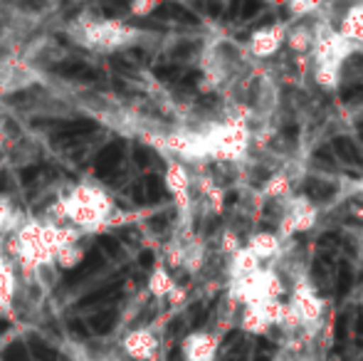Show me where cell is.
I'll return each instance as SVG.
<instances>
[{
    "instance_id": "1",
    "label": "cell",
    "mask_w": 363,
    "mask_h": 361,
    "mask_svg": "<svg viewBox=\"0 0 363 361\" xmlns=\"http://www.w3.org/2000/svg\"><path fill=\"white\" fill-rule=\"evenodd\" d=\"M82 233L50 218H25L23 226L8 238V255L25 277L55 267V257L65 245L82 243Z\"/></svg>"
},
{
    "instance_id": "2",
    "label": "cell",
    "mask_w": 363,
    "mask_h": 361,
    "mask_svg": "<svg viewBox=\"0 0 363 361\" xmlns=\"http://www.w3.org/2000/svg\"><path fill=\"white\" fill-rule=\"evenodd\" d=\"M48 218L82 235H96L116 221V201L101 183L79 181L50 206Z\"/></svg>"
},
{
    "instance_id": "3",
    "label": "cell",
    "mask_w": 363,
    "mask_h": 361,
    "mask_svg": "<svg viewBox=\"0 0 363 361\" xmlns=\"http://www.w3.org/2000/svg\"><path fill=\"white\" fill-rule=\"evenodd\" d=\"M206 139V159L223 161V164H240L247 159L252 149V129L250 121L240 116H225L223 121H216L208 129H203Z\"/></svg>"
},
{
    "instance_id": "4",
    "label": "cell",
    "mask_w": 363,
    "mask_h": 361,
    "mask_svg": "<svg viewBox=\"0 0 363 361\" xmlns=\"http://www.w3.org/2000/svg\"><path fill=\"white\" fill-rule=\"evenodd\" d=\"M74 40L91 52H116L141 40V30L119 18L82 20L74 30Z\"/></svg>"
},
{
    "instance_id": "5",
    "label": "cell",
    "mask_w": 363,
    "mask_h": 361,
    "mask_svg": "<svg viewBox=\"0 0 363 361\" xmlns=\"http://www.w3.org/2000/svg\"><path fill=\"white\" fill-rule=\"evenodd\" d=\"M311 28H314V48H311L314 67L344 70V62L349 60V55H354L359 50V45L346 40L329 20H314Z\"/></svg>"
},
{
    "instance_id": "6",
    "label": "cell",
    "mask_w": 363,
    "mask_h": 361,
    "mask_svg": "<svg viewBox=\"0 0 363 361\" xmlns=\"http://www.w3.org/2000/svg\"><path fill=\"white\" fill-rule=\"evenodd\" d=\"M289 307L294 309V314L301 319V324H304V334L306 339H311L309 334L316 332L321 324V319H324V299L319 297V292L314 289V284L309 282V277H294V284H291V297H289Z\"/></svg>"
},
{
    "instance_id": "7",
    "label": "cell",
    "mask_w": 363,
    "mask_h": 361,
    "mask_svg": "<svg viewBox=\"0 0 363 361\" xmlns=\"http://www.w3.org/2000/svg\"><path fill=\"white\" fill-rule=\"evenodd\" d=\"M319 223V206L306 196H289L284 201V213L279 218L277 238L279 240H289L296 233H306Z\"/></svg>"
},
{
    "instance_id": "8",
    "label": "cell",
    "mask_w": 363,
    "mask_h": 361,
    "mask_svg": "<svg viewBox=\"0 0 363 361\" xmlns=\"http://www.w3.org/2000/svg\"><path fill=\"white\" fill-rule=\"evenodd\" d=\"M163 186H166V191L173 196L178 211H181L183 216H188L193 206V176H191V171H188V166L176 159H168L166 171H163Z\"/></svg>"
},
{
    "instance_id": "9",
    "label": "cell",
    "mask_w": 363,
    "mask_h": 361,
    "mask_svg": "<svg viewBox=\"0 0 363 361\" xmlns=\"http://www.w3.org/2000/svg\"><path fill=\"white\" fill-rule=\"evenodd\" d=\"M287 28H289V23H274V25H264V28L255 30V33L250 35L247 55L255 60L274 57V55L279 52V48L284 45Z\"/></svg>"
},
{
    "instance_id": "10",
    "label": "cell",
    "mask_w": 363,
    "mask_h": 361,
    "mask_svg": "<svg viewBox=\"0 0 363 361\" xmlns=\"http://www.w3.org/2000/svg\"><path fill=\"white\" fill-rule=\"evenodd\" d=\"M161 349V339L151 327H136L121 337V352L131 361H153Z\"/></svg>"
},
{
    "instance_id": "11",
    "label": "cell",
    "mask_w": 363,
    "mask_h": 361,
    "mask_svg": "<svg viewBox=\"0 0 363 361\" xmlns=\"http://www.w3.org/2000/svg\"><path fill=\"white\" fill-rule=\"evenodd\" d=\"M220 334L216 332H191L188 337H183L181 342V354L183 361H216L220 352Z\"/></svg>"
},
{
    "instance_id": "12",
    "label": "cell",
    "mask_w": 363,
    "mask_h": 361,
    "mask_svg": "<svg viewBox=\"0 0 363 361\" xmlns=\"http://www.w3.org/2000/svg\"><path fill=\"white\" fill-rule=\"evenodd\" d=\"M18 267H15L13 257L5 252V248H0V312H10L18 297L20 277Z\"/></svg>"
},
{
    "instance_id": "13",
    "label": "cell",
    "mask_w": 363,
    "mask_h": 361,
    "mask_svg": "<svg viewBox=\"0 0 363 361\" xmlns=\"http://www.w3.org/2000/svg\"><path fill=\"white\" fill-rule=\"evenodd\" d=\"M247 248L259 262L262 260H272V257L282 255V240L277 238V233H269V231H262V233H255L250 235L247 240Z\"/></svg>"
},
{
    "instance_id": "14",
    "label": "cell",
    "mask_w": 363,
    "mask_h": 361,
    "mask_svg": "<svg viewBox=\"0 0 363 361\" xmlns=\"http://www.w3.org/2000/svg\"><path fill=\"white\" fill-rule=\"evenodd\" d=\"M284 45L294 52V57H306L314 48V28L306 23H294L291 28H287Z\"/></svg>"
},
{
    "instance_id": "15",
    "label": "cell",
    "mask_w": 363,
    "mask_h": 361,
    "mask_svg": "<svg viewBox=\"0 0 363 361\" xmlns=\"http://www.w3.org/2000/svg\"><path fill=\"white\" fill-rule=\"evenodd\" d=\"M238 324H240V329H242V332L257 334V337H262V334L269 332V324H267V319H264V314H262V309H259L257 302L240 307Z\"/></svg>"
},
{
    "instance_id": "16",
    "label": "cell",
    "mask_w": 363,
    "mask_h": 361,
    "mask_svg": "<svg viewBox=\"0 0 363 361\" xmlns=\"http://www.w3.org/2000/svg\"><path fill=\"white\" fill-rule=\"evenodd\" d=\"M176 287H178V282H176V277H173L168 267L156 265L151 270V274H148L146 289H148V294H153L156 299H168Z\"/></svg>"
},
{
    "instance_id": "17",
    "label": "cell",
    "mask_w": 363,
    "mask_h": 361,
    "mask_svg": "<svg viewBox=\"0 0 363 361\" xmlns=\"http://www.w3.org/2000/svg\"><path fill=\"white\" fill-rule=\"evenodd\" d=\"M291 188H294V179H291L287 171H274V174L262 183L259 196L272 198V201H287L291 196Z\"/></svg>"
},
{
    "instance_id": "18",
    "label": "cell",
    "mask_w": 363,
    "mask_h": 361,
    "mask_svg": "<svg viewBox=\"0 0 363 361\" xmlns=\"http://www.w3.org/2000/svg\"><path fill=\"white\" fill-rule=\"evenodd\" d=\"M259 270H262V262H259L245 245L230 257V279L250 277V274H255Z\"/></svg>"
},
{
    "instance_id": "19",
    "label": "cell",
    "mask_w": 363,
    "mask_h": 361,
    "mask_svg": "<svg viewBox=\"0 0 363 361\" xmlns=\"http://www.w3.org/2000/svg\"><path fill=\"white\" fill-rule=\"evenodd\" d=\"M336 30L354 45H363V5H354V8L346 10V15L341 18V25Z\"/></svg>"
},
{
    "instance_id": "20",
    "label": "cell",
    "mask_w": 363,
    "mask_h": 361,
    "mask_svg": "<svg viewBox=\"0 0 363 361\" xmlns=\"http://www.w3.org/2000/svg\"><path fill=\"white\" fill-rule=\"evenodd\" d=\"M25 216L15 208V203L8 196H0V238L13 235L20 226H23Z\"/></svg>"
},
{
    "instance_id": "21",
    "label": "cell",
    "mask_w": 363,
    "mask_h": 361,
    "mask_svg": "<svg viewBox=\"0 0 363 361\" xmlns=\"http://www.w3.org/2000/svg\"><path fill=\"white\" fill-rule=\"evenodd\" d=\"M82 260H84V245H82V243H72V245H65L62 250L57 252L55 267L69 272V270H74V267H79Z\"/></svg>"
},
{
    "instance_id": "22",
    "label": "cell",
    "mask_w": 363,
    "mask_h": 361,
    "mask_svg": "<svg viewBox=\"0 0 363 361\" xmlns=\"http://www.w3.org/2000/svg\"><path fill=\"white\" fill-rule=\"evenodd\" d=\"M314 82L321 89H336L341 82V70L336 67H314Z\"/></svg>"
},
{
    "instance_id": "23",
    "label": "cell",
    "mask_w": 363,
    "mask_h": 361,
    "mask_svg": "<svg viewBox=\"0 0 363 361\" xmlns=\"http://www.w3.org/2000/svg\"><path fill=\"white\" fill-rule=\"evenodd\" d=\"M240 248H242V243H240V238L235 231H225L223 235H220V252H223L225 257H233Z\"/></svg>"
},
{
    "instance_id": "24",
    "label": "cell",
    "mask_w": 363,
    "mask_h": 361,
    "mask_svg": "<svg viewBox=\"0 0 363 361\" xmlns=\"http://www.w3.org/2000/svg\"><path fill=\"white\" fill-rule=\"evenodd\" d=\"M153 10H158L156 0H134V3L129 5V13L134 15V18H148Z\"/></svg>"
},
{
    "instance_id": "25",
    "label": "cell",
    "mask_w": 363,
    "mask_h": 361,
    "mask_svg": "<svg viewBox=\"0 0 363 361\" xmlns=\"http://www.w3.org/2000/svg\"><path fill=\"white\" fill-rule=\"evenodd\" d=\"M272 361H291V359H289V357H287V354H284V352H279L277 357H274Z\"/></svg>"
},
{
    "instance_id": "26",
    "label": "cell",
    "mask_w": 363,
    "mask_h": 361,
    "mask_svg": "<svg viewBox=\"0 0 363 361\" xmlns=\"http://www.w3.org/2000/svg\"><path fill=\"white\" fill-rule=\"evenodd\" d=\"M359 302H361V307H363V287H361V292H359Z\"/></svg>"
}]
</instances>
